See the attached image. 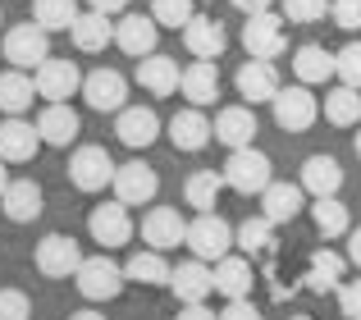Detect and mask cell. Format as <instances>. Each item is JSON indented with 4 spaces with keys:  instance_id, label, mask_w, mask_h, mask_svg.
<instances>
[{
    "instance_id": "obj_7",
    "label": "cell",
    "mask_w": 361,
    "mask_h": 320,
    "mask_svg": "<svg viewBox=\"0 0 361 320\" xmlns=\"http://www.w3.org/2000/svg\"><path fill=\"white\" fill-rule=\"evenodd\" d=\"M115 160H110L106 147H78V152L69 156V178L78 192H106L110 183H115Z\"/></svg>"
},
{
    "instance_id": "obj_10",
    "label": "cell",
    "mask_w": 361,
    "mask_h": 320,
    "mask_svg": "<svg viewBox=\"0 0 361 320\" xmlns=\"http://www.w3.org/2000/svg\"><path fill=\"white\" fill-rule=\"evenodd\" d=\"M37 270H42L46 279H73L82 266V247L69 238V233H46L42 242H37Z\"/></svg>"
},
{
    "instance_id": "obj_37",
    "label": "cell",
    "mask_w": 361,
    "mask_h": 320,
    "mask_svg": "<svg viewBox=\"0 0 361 320\" xmlns=\"http://www.w3.org/2000/svg\"><path fill=\"white\" fill-rule=\"evenodd\" d=\"M78 14V0H32V23H42L46 32H69Z\"/></svg>"
},
{
    "instance_id": "obj_27",
    "label": "cell",
    "mask_w": 361,
    "mask_h": 320,
    "mask_svg": "<svg viewBox=\"0 0 361 320\" xmlns=\"http://www.w3.org/2000/svg\"><path fill=\"white\" fill-rule=\"evenodd\" d=\"M178 78H183L178 60H169V55H160V51L147 55V60H137V82H142V92H151V97H174Z\"/></svg>"
},
{
    "instance_id": "obj_6",
    "label": "cell",
    "mask_w": 361,
    "mask_h": 320,
    "mask_svg": "<svg viewBox=\"0 0 361 320\" xmlns=\"http://www.w3.org/2000/svg\"><path fill=\"white\" fill-rule=\"evenodd\" d=\"M5 60L14 64V69H37L42 60H51V32H46L42 23H14L5 32Z\"/></svg>"
},
{
    "instance_id": "obj_17",
    "label": "cell",
    "mask_w": 361,
    "mask_h": 320,
    "mask_svg": "<svg viewBox=\"0 0 361 320\" xmlns=\"http://www.w3.org/2000/svg\"><path fill=\"white\" fill-rule=\"evenodd\" d=\"M42 133H37V124H27L23 115H9L5 124H0V160H9V165H27L37 152H42Z\"/></svg>"
},
{
    "instance_id": "obj_14",
    "label": "cell",
    "mask_w": 361,
    "mask_h": 320,
    "mask_svg": "<svg viewBox=\"0 0 361 320\" xmlns=\"http://www.w3.org/2000/svg\"><path fill=\"white\" fill-rule=\"evenodd\" d=\"M233 82H238V97L247 106H261V101H274L279 97V69H274V60H247L238 64V73H233Z\"/></svg>"
},
{
    "instance_id": "obj_50",
    "label": "cell",
    "mask_w": 361,
    "mask_h": 320,
    "mask_svg": "<svg viewBox=\"0 0 361 320\" xmlns=\"http://www.w3.org/2000/svg\"><path fill=\"white\" fill-rule=\"evenodd\" d=\"M69 320H106V316H101V312H73Z\"/></svg>"
},
{
    "instance_id": "obj_40",
    "label": "cell",
    "mask_w": 361,
    "mask_h": 320,
    "mask_svg": "<svg viewBox=\"0 0 361 320\" xmlns=\"http://www.w3.org/2000/svg\"><path fill=\"white\" fill-rule=\"evenodd\" d=\"M334 78L361 92V42H348L343 51H334Z\"/></svg>"
},
{
    "instance_id": "obj_39",
    "label": "cell",
    "mask_w": 361,
    "mask_h": 320,
    "mask_svg": "<svg viewBox=\"0 0 361 320\" xmlns=\"http://www.w3.org/2000/svg\"><path fill=\"white\" fill-rule=\"evenodd\" d=\"M192 14H197V0H151V18L160 27H174V32H183Z\"/></svg>"
},
{
    "instance_id": "obj_38",
    "label": "cell",
    "mask_w": 361,
    "mask_h": 320,
    "mask_svg": "<svg viewBox=\"0 0 361 320\" xmlns=\"http://www.w3.org/2000/svg\"><path fill=\"white\" fill-rule=\"evenodd\" d=\"M274 242V224L265 220V215H256V220H243L238 229H233V247H243L247 257H265Z\"/></svg>"
},
{
    "instance_id": "obj_26",
    "label": "cell",
    "mask_w": 361,
    "mask_h": 320,
    "mask_svg": "<svg viewBox=\"0 0 361 320\" xmlns=\"http://www.w3.org/2000/svg\"><path fill=\"white\" fill-rule=\"evenodd\" d=\"M302 206H307V187H302V183H279V178H274V183L261 192V215H265L270 224L298 220Z\"/></svg>"
},
{
    "instance_id": "obj_21",
    "label": "cell",
    "mask_w": 361,
    "mask_h": 320,
    "mask_svg": "<svg viewBox=\"0 0 361 320\" xmlns=\"http://www.w3.org/2000/svg\"><path fill=\"white\" fill-rule=\"evenodd\" d=\"M169 288H174L178 302H206V297L215 293V266L211 261H183V266H174V275H169Z\"/></svg>"
},
{
    "instance_id": "obj_41",
    "label": "cell",
    "mask_w": 361,
    "mask_h": 320,
    "mask_svg": "<svg viewBox=\"0 0 361 320\" xmlns=\"http://www.w3.org/2000/svg\"><path fill=\"white\" fill-rule=\"evenodd\" d=\"M279 9H283L288 23H320L325 9H329V0H279Z\"/></svg>"
},
{
    "instance_id": "obj_18",
    "label": "cell",
    "mask_w": 361,
    "mask_h": 320,
    "mask_svg": "<svg viewBox=\"0 0 361 320\" xmlns=\"http://www.w3.org/2000/svg\"><path fill=\"white\" fill-rule=\"evenodd\" d=\"M37 133H42L46 147H69L73 137L82 133V119L69 101H46L42 115H37Z\"/></svg>"
},
{
    "instance_id": "obj_35",
    "label": "cell",
    "mask_w": 361,
    "mask_h": 320,
    "mask_svg": "<svg viewBox=\"0 0 361 320\" xmlns=\"http://www.w3.org/2000/svg\"><path fill=\"white\" fill-rule=\"evenodd\" d=\"M325 119L334 128H357L361 124V92L357 87H348V82H338V87H329L325 92Z\"/></svg>"
},
{
    "instance_id": "obj_42",
    "label": "cell",
    "mask_w": 361,
    "mask_h": 320,
    "mask_svg": "<svg viewBox=\"0 0 361 320\" xmlns=\"http://www.w3.org/2000/svg\"><path fill=\"white\" fill-rule=\"evenodd\" d=\"M32 302H27L23 288H0V320H27Z\"/></svg>"
},
{
    "instance_id": "obj_54",
    "label": "cell",
    "mask_w": 361,
    "mask_h": 320,
    "mask_svg": "<svg viewBox=\"0 0 361 320\" xmlns=\"http://www.w3.org/2000/svg\"><path fill=\"white\" fill-rule=\"evenodd\" d=\"M0 23H5V9H0Z\"/></svg>"
},
{
    "instance_id": "obj_11",
    "label": "cell",
    "mask_w": 361,
    "mask_h": 320,
    "mask_svg": "<svg viewBox=\"0 0 361 320\" xmlns=\"http://www.w3.org/2000/svg\"><path fill=\"white\" fill-rule=\"evenodd\" d=\"M32 82H37V97H42V101H69V97L82 92L78 64H73V60H55V55L32 69Z\"/></svg>"
},
{
    "instance_id": "obj_2",
    "label": "cell",
    "mask_w": 361,
    "mask_h": 320,
    "mask_svg": "<svg viewBox=\"0 0 361 320\" xmlns=\"http://www.w3.org/2000/svg\"><path fill=\"white\" fill-rule=\"evenodd\" d=\"M73 284H78V293L87 297V302H115L123 293V284H128V275H123L119 261H110L106 252H97V257H82Z\"/></svg>"
},
{
    "instance_id": "obj_25",
    "label": "cell",
    "mask_w": 361,
    "mask_h": 320,
    "mask_svg": "<svg viewBox=\"0 0 361 320\" xmlns=\"http://www.w3.org/2000/svg\"><path fill=\"white\" fill-rule=\"evenodd\" d=\"M69 37H73V46H78L82 55H101L106 46H115V18L97 14V9H82V14L73 18Z\"/></svg>"
},
{
    "instance_id": "obj_52",
    "label": "cell",
    "mask_w": 361,
    "mask_h": 320,
    "mask_svg": "<svg viewBox=\"0 0 361 320\" xmlns=\"http://www.w3.org/2000/svg\"><path fill=\"white\" fill-rule=\"evenodd\" d=\"M288 320H311V316H288Z\"/></svg>"
},
{
    "instance_id": "obj_1",
    "label": "cell",
    "mask_w": 361,
    "mask_h": 320,
    "mask_svg": "<svg viewBox=\"0 0 361 320\" xmlns=\"http://www.w3.org/2000/svg\"><path fill=\"white\" fill-rule=\"evenodd\" d=\"M224 183L233 187V192L243 197H261L265 187L274 183V165L265 152H256V147H238V152H229V160H224Z\"/></svg>"
},
{
    "instance_id": "obj_33",
    "label": "cell",
    "mask_w": 361,
    "mask_h": 320,
    "mask_svg": "<svg viewBox=\"0 0 361 320\" xmlns=\"http://www.w3.org/2000/svg\"><path fill=\"white\" fill-rule=\"evenodd\" d=\"M224 174L220 169H197V174H188V183H183V202L192 206V211H215L220 206V197H224Z\"/></svg>"
},
{
    "instance_id": "obj_48",
    "label": "cell",
    "mask_w": 361,
    "mask_h": 320,
    "mask_svg": "<svg viewBox=\"0 0 361 320\" xmlns=\"http://www.w3.org/2000/svg\"><path fill=\"white\" fill-rule=\"evenodd\" d=\"M348 261L361 270V224H357V229H348Z\"/></svg>"
},
{
    "instance_id": "obj_20",
    "label": "cell",
    "mask_w": 361,
    "mask_h": 320,
    "mask_svg": "<svg viewBox=\"0 0 361 320\" xmlns=\"http://www.w3.org/2000/svg\"><path fill=\"white\" fill-rule=\"evenodd\" d=\"M211 137H215V124L206 119L202 106H188L169 119V142H174V152H202V147H211Z\"/></svg>"
},
{
    "instance_id": "obj_22",
    "label": "cell",
    "mask_w": 361,
    "mask_h": 320,
    "mask_svg": "<svg viewBox=\"0 0 361 320\" xmlns=\"http://www.w3.org/2000/svg\"><path fill=\"white\" fill-rule=\"evenodd\" d=\"M178 92L188 97V106H215L220 97V60H192L178 78Z\"/></svg>"
},
{
    "instance_id": "obj_9",
    "label": "cell",
    "mask_w": 361,
    "mask_h": 320,
    "mask_svg": "<svg viewBox=\"0 0 361 320\" xmlns=\"http://www.w3.org/2000/svg\"><path fill=\"white\" fill-rule=\"evenodd\" d=\"M110 192H115V202H123V206H151L156 192H160V174L147 165V160H128V165L115 169Z\"/></svg>"
},
{
    "instance_id": "obj_8",
    "label": "cell",
    "mask_w": 361,
    "mask_h": 320,
    "mask_svg": "<svg viewBox=\"0 0 361 320\" xmlns=\"http://www.w3.org/2000/svg\"><path fill=\"white\" fill-rule=\"evenodd\" d=\"M82 101H87L92 110H101V115H119L123 106H128V78H123L119 69H92L82 73Z\"/></svg>"
},
{
    "instance_id": "obj_13",
    "label": "cell",
    "mask_w": 361,
    "mask_h": 320,
    "mask_svg": "<svg viewBox=\"0 0 361 320\" xmlns=\"http://www.w3.org/2000/svg\"><path fill=\"white\" fill-rule=\"evenodd\" d=\"M87 233H92V242H101V252L123 247V242L133 238V215H128V206H123V202L97 206V211L87 215Z\"/></svg>"
},
{
    "instance_id": "obj_16",
    "label": "cell",
    "mask_w": 361,
    "mask_h": 320,
    "mask_svg": "<svg viewBox=\"0 0 361 320\" xmlns=\"http://www.w3.org/2000/svg\"><path fill=\"white\" fill-rule=\"evenodd\" d=\"M183 46H188L192 60H220L224 46H229V32H224L220 18L192 14V18H188V27H183Z\"/></svg>"
},
{
    "instance_id": "obj_46",
    "label": "cell",
    "mask_w": 361,
    "mask_h": 320,
    "mask_svg": "<svg viewBox=\"0 0 361 320\" xmlns=\"http://www.w3.org/2000/svg\"><path fill=\"white\" fill-rule=\"evenodd\" d=\"M128 5H133V0H87V9H97V14H110V18L128 14Z\"/></svg>"
},
{
    "instance_id": "obj_15",
    "label": "cell",
    "mask_w": 361,
    "mask_h": 320,
    "mask_svg": "<svg viewBox=\"0 0 361 320\" xmlns=\"http://www.w3.org/2000/svg\"><path fill=\"white\" fill-rule=\"evenodd\" d=\"M156 42H160V23L151 14H119L115 23V46L133 60H147L156 55Z\"/></svg>"
},
{
    "instance_id": "obj_44",
    "label": "cell",
    "mask_w": 361,
    "mask_h": 320,
    "mask_svg": "<svg viewBox=\"0 0 361 320\" xmlns=\"http://www.w3.org/2000/svg\"><path fill=\"white\" fill-rule=\"evenodd\" d=\"M338 312L348 320H361V279H343L338 284Z\"/></svg>"
},
{
    "instance_id": "obj_28",
    "label": "cell",
    "mask_w": 361,
    "mask_h": 320,
    "mask_svg": "<svg viewBox=\"0 0 361 320\" xmlns=\"http://www.w3.org/2000/svg\"><path fill=\"white\" fill-rule=\"evenodd\" d=\"M252 284H256V270H252V257H220L215 261V293L220 297H252Z\"/></svg>"
},
{
    "instance_id": "obj_4",
    "label": "cell",
    "mask_w": 361,
    "mask_h": 320,
    "mask_svg": "<svg viewBox=\"0 0 361 320\" xmlns=\"http://www.w3.org/2000/svg\"><path fill=\"white\" fill-rule=\"evenodd\" d=\"M188 247L197 261H220L233 252V224L215 211H197V220H188Z\"/></svg>"
},
{
    "instance_id": "obj_19",
    "label": "cell",
    "mask_w": 361,
    "mask_h": 320,
    "mask_svg": "<svg viewBox=\"0 0 361 320\" xmlns=\"http://www.w3.org/2000/svg\"><path fill=\"white\" fill-rule=\"evenodd\" d=\"M115 133L123 147H133V152H147L151 142L160 137V115L151 106H123L119 119H115Z\"/></svg>"
},
{
    "instance_id": "obj_3",
    "label": "cell",
    "mask_w": 361,
    "mask_h": 320,
    "mask_svg": "<svg viewBox=\"0 0 361 320\" xmlns=\"http://www.w3.org/2000/svg\"><path fill=\"white\" fill-rule=\"evenodd\" d=\"M288 18L274 14V9H261V14H247L243 23V46L252 60H279L288 51Z\"/></svg>"
},
{
    "instance_id": "obj_12",
    "label": "cell",
    "mask_w": 361,
    "mask_h": 320,
    "mask_svg": "<svg viewBox=\"0 0 361 320\" xmlns=\"http://www.w3.org/2000/svg\"><path fill=\"white\" fill-rule=\"evenodd\" d=\"M142 242L156 252H174L188 242V220L174 211V206H151L142 215Z\"/></svg>"
},
{
    "instance_id": "obj_30",
    "label": "cell",
    "mask_w": 361,
    "mask_h": 320,
    "mask_svg": "<svg viewBox=\"0 0 361 320\" xmlns=\"http://www.w3.org/2000/svg\"><path fill=\"white\" fill-rule=\"evenodd\" d=\"M32 101H37V82L27 69L0 73V115H27Z\"/></svg>"
},
{
    "instance_id": "obj_45",
    "label": "cell",
    "mask_w": 361,
    "mask_h": 320,
    "mask_svg": "<svg viewBox=\"0 0 361 320\" xmlns=\"http://www.w3.org/2000/svg\"><path fill=\"white\" fill-rule=\"evenodd\" d=\"M220 320H265V316L252 307V297H233V302L220 312Z\"/></svg>"
},
{
    "instance_id": "obj_47",
    "label": "cell",
    "mask_w": 361,
    "mask_h": 320,
    "mask_svg": "<svg viewBox=\"0 0 361 320\" xmlns=\"http://www.w3.org/2000/svg\"><path fill=\"white\" fill-rule=\"evenodd\" d=\"M174 320H220V316H215L206 302H183V312H178Z\"/></svg>"
},
{
    "instance_id": "obj_24",
    "label": "cell",
    "mask_w": 361,
    "mask_h": 320,
    "mask_svg": "<svg viewBox=\"0 0 361 320\" xmlns=\"http://www.w3.org/2000/svg\"><path fill=\"white\" fill-rule=\"evenodd\" d=\"M42 183H32V178H9V187L0 192V211L14 224H32L42 215Z\"/></svg>"
},
{
    "instance_id": "obj_31",
    "label": "cell",
    "mask_w": 361,
    "mask_h": 320,
    "mask_svg": "<svg viewBox=\"0 0 361 320\" xmlns=\"http://www.w3.org/2000/svg\"><path fill=\"white\" fill-rule=\"evenodd\" d=\"M293 73H298V82H307V87H320V82L334 78V51H325V46H298L293 51Z\"/></svg>"
},
{
    "instance_id": "obj_32",
    "label": "cell",
    "mask_w": 361,
    "mask_h": 320,
    "mask_svg": "<svg viewBox=\"0 0 361 320\" xmlns=\"http://www.w3.org/2000/svg\"><path fill=\"white\" fill-rule=\"evenodd\" d=\"M343 270H348V257H338V252H329V247L311 252L307 288H311V293H338V284H343Z\"/></svg>"
},
{
    "instance_id": "obj_51",
    "label": "cell",
    "mask_w": 361,
    "mask_h": 320,
    "mask_svg": "<svg viewBox=\"0 0 361 320\" xmlns=\"http://www.w3.org/2000/svg\"><path fill=\"white\" fill-rule=\"evenodd\" d=\"M5 165H9V160H0V192L9 187V169H5Z\"/></svg>"
},
{
    "instance_id": "obj_36",
    "label": "cell",
    "mask_w": 361,
    "mask_h": 320,
    "mask_svg": "<svg viewBox=\"0 0 361 320\" xmlns=\"http://www.w3.org/2000/svg\"><path fill=\"white\" fill-rule=\"evenodd\" d=\"M311 224H316L320 238H343L348 229H353V215H348V206L338 202V197H316V206H311Z\"/></svg>"
},
{
    "instance_id": "obj_49",
    "label": "cell",
    "mask_w": 361,
    "mask_h": 320,
    "mask_svg": "<svg viewBox=\"0 0 361 320\" xmlns=\"http://www.w3.org/2000/svg\"><path fill=\"white\" fill-rule=\"evenodd\" d=\"M233 9H243V14H261V9H274V0H233Z\"/></svg>"
},
{
    "instance_id": "obj_5",
    "label": "cell",
    "mask_w": 361,
    "mask_h": 320,
    "mask_svg": "<svg viewBox=\"0 0 361 320\" xmlns=\"http://www.w3.org/2000/svg\"><path fill=\"white\" fill-rule=\"evenodd\" d=\"M270 106H274V124H279L283 133H307V128L320 119V101L311 97V87H307V82L279 87V97H274Z\"/></svg>"
},
{
    "instance_id": "obj_53",
    "label": "cell",
    "mask_w": 361,
    "mask_h": 320,
    "mask_svg": "<svg viewBox=\"0 0 361 320\" xmlns=\"http://www.w3.org/2000/svg\"><path fill=\"white\" fill-rule=\"evenodd\" d=\"M357 156H361V133H357Z\"/></svg>"
},
{
    "instance_id": "obj_43",
    "label": "cell",
    "mask_w": 361,
    "mask_h": 320,
    "mask_svg": "<svg viewBox=\"0 0 361 320\" xmlns=\"http://www.w3.org/2000/svg\"><path fill=\"white\" fill-rule=\"evenodd\" d=\"M329 14L343 32H361V0H329Z\"/></svg>"
},
{
    "instance_id": "obj_29",
    "label": "cell",
    "mask_w": 361,
    "mask_h": 320,
    "mask_svg": "<svg viewBox=\"0 0 361 320\" xmlns=\"http://www.w3.org/2000/svg\"><path fill=\"white\" fill-rule=\"evenodd\" d=\"M302 187H307L311 197H338V187H343V165H338L334 156H311L307 165H302Z\"/></svg>"
},
{
    "instance_id": "obj_34",
    "label": "cell",
    "mask_w": 361,
    "mask_h": 320,
    "mask_svg": "<svg viewBox=\"0 0 361 320\" xmlns=\"http://www.w3.org/2000/svg\"><path fill=\"white\" fill-rule=\"evenodd\" d=\"M123 275H128L133 284L160 288V284H169V275H174V266L165 261V252L147 247V252H133V257H128V266H123Z\"/></svg>"
},
{
    "instance_id": "obj_23",
    "label": "cell",
    "mask_w": 361,
    "mask_h": 320,
    "mask_svg": "<svg viewBox=\"0 0 361 320\" xmlns=\"http://www.w3.org/2000/svg\"><path fill=\"white\" fill-rule=\"evenodd\" d=\"M215 142H224L229 152H238V147H252L256 142V106H224L220 115H215Z\"/></svg>"
}]
</instances>
